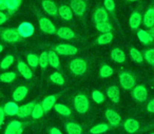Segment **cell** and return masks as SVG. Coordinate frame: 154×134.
Instances as JSON below:
<instances>
[{
	"mask_svg": "<svg viewBox=\"0 0 154 134\" xmlns=\"http://www.w3.org/2000/svg\"><path fill=\"white\" fill-rule=\"evenodd\" d=\"M5 110H3V108L0 107V128H1V125H2L3 121H5Z\"/></svg>",
	"mask_w": 154,
	"mask_h": 134,
	"instance_id": "46",
	"label": "cell"
},
{
	"mask_svg": "<svg viewBox=\"0 0 154 134\" xmlns=\"http://www.w3.org/2000/svg\"><path fill=\"white\" fill-rule=\"evenodd\" d=\"M145 59L149 62L151 66L154 67V49L148 50L145 53Z\"/></svg>",
	"mask_w": 154,
	"mask_h": 134,
	"instance_id": "43",
	"label": "cell"
},
{
	"mask_svg": "<svg viewBox=\"0 0 154 134\" xmlns=\"http://www.w3.org/2000/svg\"><path fill=\"white\" fill-rule=\"evenodd\" d=\"M103 5H105V9H107L111 13H113L115 11V2H114V0H105Z\"/></svg>",
	"mask_w": 154,
	"mask_h": 134,
	"instance_id": "44",
	"label": "cell"
},
{
	"mask_svg": "<svg viewBox=\"0 0 154 134\" xmlns=\"http://www.w3.org/2000/svg\"><path fill=\"white\" fill-rule=\"evenodd\" d=\"M39 26H40L41 31L47 33V34H55V32H56L55 26H54L53 22L50 19H48V18H45V17L40 18V19H39Z\"/></svg>",
	"mask_w": 154,
	"mask_h": 134,
	"instance_id": "9",
	"label": "cell"
},
{
	"mask_svg": "<svg viewBox=\"0 0 154 134\" xmlns=\"http://www.w3.org/2000/svg\"><path fill=\"white\" fill-rule=\"evenodd\" d=\"M55 52L57 54H60V55H66V56H71V55H75L78 52V49L71 45H58L57 47L55 48Z\"/></svg>",
	"mask_w": 154,
	"mask_h": 134,
	"instance_id": "6",
	"label": "cell"
},
{
	"mask_svg": "<svg viewBox=\"0 0 154 134\" xmlns=\"http://www.w3.org/2000/svg\"><path fill=\"white\" fill-rule=\"evenodd\" d=\"M18 32H19V35L23 38H26V37H31L35 32V28L32 23L30 22H22L18 26Z\"/></svg>",
	"mask_w": 154,
	"mask_h": 134,
	"instance_id": "7",
	"label": "cell"
},
{
	"mask_svg": "<svg viewBox=\"0 0 154 134\" xmlns=\"http://www.w3.org/2000/svg\"><path fill=\"white\" fill-rule=\"evenodd\" d=\"M16 78V74L14 72H7L0 75V81L2 83H12Z\"/></svg>",
	"mask_w": 154,
	"mask_h": 134,
	"instance_id": "40",
	"label": "cell"
},
{
	"mask_svg": "<svg viewBox=\"0 0 154 134\" xmlns=\"http://www.w3.org/2000/svg\"><path fill=\"white\" fill-rule=\"evenodd\" d=\"M28 92H29L28 88L24 87V86H20V87H18L13 93L14 100H15V101H21V100H23L24 98H26Z\"/></svg>",
	"mask_w": 154,
	"mask_h": 134,
	"instance_id": "15",
	"label": "cell"
},
{
	"mask_svg": "<svg viewBox=\"0 0 154 134\" xmlns=\"http://www.w3.org/2000/svg\"><path fill=\"white\" fill-rule=\"evenodd\" d=\"M17 69L19 71V73L24 77L26 79H31L33 76V73H32V70L29 66H26V62L23 61H19L17 64Z\"/></svg>",
	"mask_w": 154,
	"mask_h": 134,
	"instance_id": "14",
	"label": "cell"
},
{
	"mask_svg": "<svg viewBox=\"0 0 154 134\" xmlns=\"http://www.w3.org/2000/svg\"><path fill=\"white\" fill-rule=\"evenodd\" d=\"M43 113H45V110H43L42 106H41V104H35L31 115H32L33 118L38 119V118H41V117H42Z\"/></svg>",
	"mask_w": 154,
	"mask_h": 134,
	"instance_id": "35",
	"label": "cell"
},
{
	"mask_svg": "<svg viewBox=\"0 0 154 134\" xmlns=\"http://www.w3.org/2000/svg\"><path fill=\"white\" fill-rule=\"evenodd\" d=\"M112 39H113V34L111 32L103 33L97 38V42H98V45H108L111 42Z\"/></svg>",
	"mask_w": 154,
	"mask_h": 134,
	"instance_id": "31",
	"label": "cell"
},
{
	"mask_svg": "<svg viewBox=\"0 0 154 134\" xmlns=\"http://www.w3.org/2000/svg\"><path fill=\"white\" fill-rule=\"evenodd\" d=\"M56 99H57V97H56L55 95H50V96H47V97L43 99L42 104H41V106H42L43 110H45V112H48V111H50L52 108H53L54 106H55L56 104Z\"/></svg>",
	"mask_w": 154,
	"mask_h": 134,
	"instance_id": "20",
	"label": "cell"
},
{
	"mask_svg": "<svg viewBox=\"0 0 154 134\" xmlns=\"http://www.w3.org/2000/svg\"><path fill=\"white\" fill-rule=\"evenodd\" d=\"M20 5H21V0H7L5 2V7H7V10L10 11V13H13L16 10H18Z\"/></svg>",
	"mask_w": 154,
	"mask_h": 134,
	"instance_id": "30",
	"label": "cell"
},
{
	"mask_svg": "<svg viewBox=\"0 0 154 134\" xmlns=\"http://www.w3.org/2000/svg\"><path fill=\"white\" fill-rule=\"evenodd\" d=\"M18 104H16L15 101H10L8 104H5V106L3 107V110H5V113L7 115H10V116H14V115H17L18 113Z\"/></svg>",
	"mask_w": 154,
	"mask_h": 134,
	"instance_id": "22",
	"label": "cell"
},
{
	"mask_svg": "<svg viewBox=\"0 0 154 134\" xmlns=\"http://www.w3.org/2000/svg\"><path fill=\"white\" fill-rule=\"evenodd\" d=\"M96 29L101 33H109L112 30V26L108 21L99 22V23H96Z\"/></svg>",
	"mask_w": 154,
	"mask_h": 134,
	"instance_id": "37",
	"label": "cell"
},
{
	"mask_svg": "<svg viewBox=\"0 0 154 134\" xmlns=\"http://www.w3.org/2000/svg\"><path fill=\"white\" fill-rule=\"evenodd\" d=\"M128 1H131V2H133V1H137V0H128Z\"/></svg>",
	"mask_w": 154,
	"mask_h": 134,
	"instance_id": "52",
	"label": "cell"
},
{
	"mask_svg": "<svg viewBox=\"0 0 154 134\" xmlns=\"http://www.w3.org/2000/svg\"><path fill=\"white\" fill-rule=\"evenodd\" d=\"M49 64H51V66L55 69L59 68V66H60L59 57H58L57 53H56L55 51L49 52Z\"/></svg>",
	"mask_w": 154,
	"mask_h": 134,
	"instance_id": "28",
	"label": "cell"
},
{
	"mask_svg": "<svg viewBox=\"0 0 154 134\" xmlns=\"http://www.w3.org/2000/svg\"><path fill=\"white\" fill-rule=\"evenodd\" d=\"M109 130V126L107 123H98L90 129V132L92 134H103Z\"/></svg>",
	"mask_w": 154,
	"mask_h": 134,
	"instance_id": "29",
	"label": "cell"
},
{
	"mask_svg": "<svg viewBox=\"0 0 154 134\" xmlns=\"http://www.w3.org/2000/svg\"><path fill=\"white\" fill-rule=\"evenodd\" d=\"M26 60H28L29 66L32 67V68H36L39 64V57L36 54H29L26 56Z\"/></svg>",
	"mask_w": 154,
	"mask_h": 134,
	"instance_id": "39",
	"label": "cell"
},
{
	"mask_svg": "<svg viewBox=\"0 0 154 134\" xmlns=\"http://www.w3.org/2000/svg\"><path fill=\"white\" fill-rule=\"evenodd\" d=\"M113 72H114L113 69L110 66H108V64H103V66L100 67V76L103 77V78H108V77H110L113 74Z\"/></svg>",
	"mask_w": 154,
	"mask_h": 134,
	"instance_id": "38",
	"label": "cell"
},
{
	"mask_svg": "<svg viewBox=\"0 0 154 134\" xmlns=\"http://www.w3.org/2000/svg\"><path fill=\"white\" fill-rule=\"evenodd\" d=\"M1 37L5 41L9 43H15L18 42L21 38V36L19 35V32H18L17 29H7L2 32L1 34Z\"/></svg>",
	"mask_w": 154,
	"mask_h": 134,
	"instance_id": "3",
	"label": "cell"
},
{
	"mask_svg": "<svg viewBox=\"0 0 154 134\" xmlns=\"http://www.w3.org/2000/svg\"><path fill=\"white\" fill-rule=\"evenodd\" d=\"M143 24L147 28H152L154 26V9H149L143 17Z\"/></svg>",
	"mask_w": 154,
	"mask_h": 134,
	"instance_id": "25",
	"label": "cell"
},
{
	"mask_svg": "<svg viewBox=\"0 0 154 134\" xmlns=\"http://www.w3.org/2000/svg\"><path fill=\"white\" fill-rule=\"evenodd\" d=\"M54 109H55L56 112L59 113L60 115H63V116H69V115H71V110L68 107L62 104H55Z\"/></svg>",
	"mask_w": 154,
	"mask_h": 134,
	"instance_id": "32",
	"label": "cell"
},
{
	"mask_svg": "<svg viewBox=\"0 0 154 134\" xmlns=\"http://www.w3.org/2000/svg\"><path fill=\"white\" fill-rule=\"evenodd\" d=\"M111 58L115 62L122 64V62H125V60H126V54L120 49H113L111 51Z\"/></svg>",
	"mask_w": 154,
	"mask_h": 134,
	"instance_id": "19",
	"label": "cell"
},
{
	"mask_svg": "<svg viewBox=\"0 0 154 134\" xmlns=\"http://www.w3.org/2000/svg\"><path fill=\"white\" fill-rule=\"evenodd\" d=\"M14 134H22V128H20V129L18 130V131H16Z\"/></svg>",
	"mask_w": 154,
	"mask_h": 134,
	"instance_id": "50",
	"label": "cell"
},
{
	"mask_svg": "<svg viewBox=\"0 0 154 134\" xmlns=\"http://www.w3.org/2000/svg\"><path fill=\"white\" fill-rule=\"evenodd\" d=\"M74 107L78 113L85 114V113L88 112L89 108H90L89 98L87 97L85 94H78V95H76V97L74 98Z\"/></svg>",
	"mask_w": 154,
	"mask_h": 134,
	"instance_id": "1",
	"label": "cell"
},
{
	"mask_svg": "<svg viewBox=\"0 0 154 134\" xmlns=\"http://www.w3.org/2000/svg\"><path fill=\"white\" fill-rule=\"evenodd\" d=\"M94 20L96 23H99V22H105V21H108V13L106 11V9H103V8H98V9L95 11L94 15Z\"/></svg>",
	"mask_w": 154,
	"mask_h": 134,
	"instance_id": "16",
	"label": "cell"
},
{
	"mask_svg": "<svg viewBox=\"0 0 154 134\" xmlns=\"http://www.w3.org/2000/svg\"><path fill=\"white\" fill-rule=\"evenodd\" d=\"M119 83L120 86L124 88L125 90H129L132 89V88L135 87L136 85V81H135V78L128 72H122L120 73L119 75Z\"/></svg>",
	"mask_w": 154,
	"mask_h": 134,
	"instance_id": "4",
	"label": "cell"
},
{
	"mask_svg": "<svg viewBox=\"0 0 154 134\" xmlns=\"http://www.w3.org/2000/svg\"><path fill=\"white\" fill-rule=\"evenodd\" d=\"M140 23H141V15L138 12H134L131 15L130 19H129V24H130V26L133 30H136V29L139 28Z\"/></svg>",
	"mask_w": 154,
	"mask_h": 134,
	"instance_id": "24",
	"label": "cell"
},
{
	"mask_svg": "<svg viewBox=\"0 0 154 134\" xmlns=\"http://www.w3.org/2000/svg\"><path fill=\"white\" fill-rule=\"evenodd\" d=\"M39 64H40V67L43 70L47 69V67L49 66V53L42 52L40 54V56H39Z\"/></svg>",
	"mask_w": 154,
	"mask_h": 134,
	"instance_id": "41",
	"label": "cell"
},
{
	"mask_svg": "<svg viewBox=\"0 0 154 134\" xmlns=\"http://www.w3.org/2000/svg\"><path fill=\"white\" fill-rule=\"evenodd\" d=\"M13 62H14V56L8 55L1 60V62H0V68L3 69V70H5V69H8L13 64Z\"/></svg>",
	"mask_w": 154,
	"mask_h": 134,
	"instance_id": "36",
	"label": "cell"
},
{
	"mask_svg": "<svg viewBox=\"0 0 154 134\" xmlns=\"http://www.w3.org/2000/svg\"><path fill=\"white\" fill-rule=\"evenodd\" d=\"M7 20H8V16L5 15V13H2V12L0 11V26L5 23Z\"/></svg>",
	"mask_w": 154,
	"mask_h": 134,
	"instance_id": "47",
	"label": "cell"
},
{
	"mask_svg": "<svg viewBox=\"0 0 154 134\" xmlns=\"http://www.w3.org/2000/svg\"><path fill=\"white\" fill-rule=\"evenodd\" d=\"M107 95L113 102H119V89L116 86H111L108 88Z\"/></svg>",
	"mask_w": 154,
	"mask_h": 134,
	"instance_id": "18",
	"label": "cell"
},
{
	"mask_svg": "<svg viewBox=\"0 0 154 134\" xmlns=\"http://www.w3.org/2000/svg\"><path fill=\"white\" fill-rule=\"evenodd\" d=\"M58 14L64 20H71L73 18V11L68 5H61L60 8H58Z\"/></svg>",
	"mask_w": 154,
	"mask_h": 134,
	"instance_id": "21",
	"label": "cell"
},
{
	"mask_svg": "<svg viewBox=\"0 0 154 134\" xmlns=\"http://www.w3.org/2000/svg\"><path fill=\"white\" fill-rule=\"evenodd\" d=\"M2 50H3V47L1 45H0V53H1V52H2Z\"/></svg>",
	"mask_w": 154,
	"mask_h": 134,
	"instance_id": "51",
	"label": "cell"
},
{
	"mask_svg": "<svg viewBox=\"0 0 154 134\" xmlns=\"http://www.w3.org/2000/svg\"><path fill=\"white\" fill-rule=\"evenodd\" d=\"M50 134H62V133L59 129H57V128H52V129L50 130Z\"/></svg>",
	"mask_w": 154,
	"mask_h": 134,
	"instance_id": "48",
	"label": "cell"
},
{
	"mask_svg": "<svg viewBox=\"0 0 154 134\" xmlns=\"http://www.w3.org/2000/svg\"><path fill=\"white\" fill-rule=\"evenodd\" d=\"M151 134H154V133H151Z\"/></svg>",
	"mask_w": 154,
	"mask_h": 134,
	"instance_id": "53",
	"label": "cell"
},
{
	"mask_svg": "<svg viewBox=\"0 0 154 134\" xmlns=\"http://www.w3.org/2000/svg\"><path fill=\"white\" fill-rule=\"evenodd\" d=\"M147 110L150 113H154V99H151L147 104Z\"/></svg>",
	"mask_w": 154,
	"mask_h": 134,
	"instance_id": "45",
	"label": "cell"
},
{
	"mask_svg": "<svg viewBox=\"0 0 154 134\" xmlns=\"http://www.w3.org/2000/svg\"><path fill=\"white\" fill-rule=\"evenodd\" d=\"M66 129L68 134H82V129L78 123H68L66 125Z\"/></svg>",
	"mask_w": 154,
	"mask_h": 134,
	"instance_id": "26",
	"label": "cell"
},
{
	"mask_svg": "<svg viewBox=\"0 0 154 134\" xmlns=\"http://www.w3.org/2000/svg\"><path fill=\"white\" fill-rule=\"evenodd\" d=\"M42 8L45 12L49 15L56 16L58 14V8L55 2L51 1V0H43L42 1Z\"/></svg>",
	"mask_w": 154,
	"mask_h": 134,
	"instance_id": "10",
	"label": "cell"
},
{
	"mask_svg": "<svg viewBox=\"0 0 154 134\" xmlns=\"http://www.w3.org/2000/svg\"><path fill=\"white\" fill-rule=\"evenodd\" d=\"M34 106H35L34 102H29V104H23V106L19 107L18 113H17L18 117L24 118V117L30 116V115L32 114V111H33V109H34Z\"/></svg>",
	"mask_w": 154,
	"mask_h": 134,
	"instance_id": "11",
	"label": "cell"
},
{
	"mask_svg": "<svg viewBox=\"0 0 154 134\" xmlns=\"http://www.w3.org/2000/svg\"><path fill=\"white\" fill-rule=\"evenodd\" d=\"M130 55H131V58L133 59V61L138 62V64L139 62H143V55H141V53L137 49H135V48H131Z\"/></svg>",
	"mask_w": 154,
	"mask_h": 134,
	"instance_id": "33",
	"label": "cell"
},
{
	"mask_svg": "<svg viewBox=\"0 0 154 134\" xmlns=\"http://www.w3.org/2000/svg\"><path fill=\"white\" fill-rule=\"evenodd\" d=\"M105 115H106V118H107V120L109 121V123L111 126L119 125L120 120H122L119 114H118L117 112H115V111H113V110H107V111H106Z\"/></svg>",
	"mask_w": 154,
	"mask_h": 134,
	"instance_id": "12",
	"label": "cell"
},
{
	"mask_svg": "<svg viewBox=\"0 0 154 134\" xmlns=\"http://www.w3.org/2000/svg\"><path fill=\"white\" fill-rule=\"evenodd\" d=\"M92 97L96 104H101V102H103V100H105V96H103V94L101 93L100 91H97V90L93 91Z\"/></svg>",
	"mask_w": 154,
	"mask_h": 134,
	"instance_id": "42",
	"label": "cell"
},
{
	"mask_svg": "<svg viewBox=\"0 0 154 134\" xmlns=\"http://www.w3.org/2000/svg\"><path fill=\"white\" fill-rule=\"evenodd\" d=\"M88 64H87L86 60L82 59V58H76L73 59L70 62V70L74 73L75 75H82L86 73Z\"/></svg>",
	"mask_w": 154,
	"mask_h": 134,
	"instance_id": "2",
	"label": "cell"
},
{
	"mask_svg": "<svg viewBox=\"0 0 154 134\" xmlns=\"http://www.w3.org/2000/svg\"><path fill=\"white\" fill-rule=\"evenodd\" d=\"M70 8L72 9L73 13H75L77 16H82L86 12L87 5L84 0H72Z\"/></svg>",
	"mask_w": 154,
	"mask_h": 134,
	"instance_id": "8",
	"label": "cell"
},
{
	"mask_svg": "<svg viewBox=\"0 0 154 134\" xmlns=\"http://www.w3.org/2000/svg\"><path fill=\"white\" fill-rule=\"evenodd\" d=\"M124 128L128 133H135L139 129V123L134 118H129L125 121Z\"/></svg>",
	"mask_w": 154,
	"mask_h": 134,
	"instance_id": "13",
	"label": "cell"
},
{
	"mask_svg": "<svg viewBox=\"0 0 154 134\" xmlns=\"http://www.w3.org/2000/svg\"><path fill=\"white\" fill-rule=\"evenodd\" d=\"M50 79L52 80V83H56L58 86H63L64 85V78L62 77V75L59 72H54L53 74L50 76Z\"/></svg>",
	"mask_w": 154,
	"mask_h": 134,
	"instance_id": "34",
	"label": "cell"
},
{
	"mask_svg": "<svg viewBox=\"0 0 154 134\" xmlns=\"http://www.w3.org/2000/svg\"><path fill=\"white\" fill-rule=\"evenodd\" d=\"M132 96L136 101L143 102L148 97V91L143 86H136L132 90Z\"/></svg>",
	"mask_w": 154,
	"mask_h": 134,
	"instance_id": "5",
	"label": "cell"
},
{
	"mask_svg": "<svg viewBox=\"0 0 154 134\" xmlns=\"http://www.w3.org/2000/svg\"><path fill=\"white\" fill-rule=\"evenodd\" d=\"M21 126H22V123L18 120L11 121V123H9V126L7 127V129H5V134H14L16 131H18V130L21 128Z\"/></svg>",
	"mask_w": 154,
	"mask_h": 134,
	"instance_id": "27",
	"label": "cell"
},
{
	"mask_svg": "<svg viewBox=\"0 0 154 134\" xmlns=\"http://www.w3.org/2000/svg\"><path fill=\"white\" fill-rule=\"evenodd\" d=\"M137 37H138L139 40L145 45H148L151 42H153V39H154L153 37H152V35L145 30H138V32H137Z\"/></svg>",
	"mask_w": 154,
	"mask_h": 134,
	"instance_id": "17",
	"label": "cell"
},
{
	"mask_svg": "<svg viewBox=\"0 0 154 134\" xmlns=\"http://www.w3.org/2000/svg\"><path fill=\"white\" fill-rule=\"evenodd\" d=\"M57 35L60 37V38L66 39V40H69V39H73L75 37L74 32H73L71 29L66 28V26L58 29V30H57Z\"/></svg>",
	"mask_w": 154,
	"mask_h": 134,
	"instance_id": "23",
	"label": "cell"
},
{
	"mask_svg": "<svg viewBox=\"0 0 154 134\" xmlns=\"http://www.w3.org/2000/svg\"><path fill=\"white\" fill-rule=\"evenodd\" d=\"M149 33L152 35V37L154 38V26H152V28H150V31H149Z\"/></svg>",
	"mask_w": 154,
	"mask_h": 134,
	"instance_id": "49",
	"label": "cell"
}]
</instances>
